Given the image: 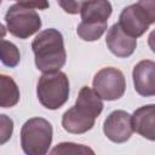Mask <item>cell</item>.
Wrapping results in <instances>:
<instances>
[{
  "label": "cell",
  "instance_id": "52a82bcc",
  "mask_svg": "<svg viewBox=\"0 0 155 155\" xmlns=\"http://www.w3.org/2000/svg\"><path fill=\"white\" fill-rule=\"evenodd\" d=\"M119 24L126 34L137 39L148 30L150 22L142 8L137 4H133L122 10L119 17Z\"/></svg>",
  "mask_w": 155,
  "mask_h": 155
},
{
  "label": "cell",
  "instance_id": "ffe728a7",
  "mask_svg": "<svg viewBox=\"0 0 155 155\" xmlns=\"http://www.w3.org/2000/svg\"><path fill=\"white\" fill-rule=\"evenodd\" d=\"M15 1H18V4H23L25 6L39 8V10H46L50 6L47 0H15Z\"/></svg>",
  "mask_w": 155,
  "mask_h": 155
},
{
  "label": "cell",
  "instance_id": "30bf717a",
  "mask_svg": "<svg viewBox=\"0 0 155 155\" xmlns=\"http://www.w3.org/2000/svg\"><path fill=\"white\" fill-rule=\"evenodd\" d=\"M113 11L109 0H86L80 10L81 22L90 25L107 27Z\"/></svg>",
  "mask_w": 155,
  "mask_h": 155
},
{
  "label": "cell",
  "instance_id": "44dd1931",
  "mask_svg": "<svg viewBox=\"0 0 155 155\" xmlns=\"http://www.w3.org/2000/svg\"><path fill=\"white\" fill-rule=\"evenodd\" d=\"M148 45H149V47H150V50L155 53V29L149 34V36H148Z\"/></svg>",
  "mask_w": 155,
  "mask_h": 155
},
{
  "label": "cell",
  "instance_id": "5bb4252c",
  "mask_svg": "<svg viewBox=\"0 0 155 155\" xmlns=\"http://www.w3.org/2000/svg\"><path fill=\"white\" fill-rule=\"evenodd\" d=\"M19 101V88L15 80L7 75H0V107L11 108Z\"/></svg>",
  "mask_w": 155,
  "mask_h": 155
},
{
  "label": "cell",
  "instance_id": "ac0fdd59",
  "mask_svg": "<svg viewBox=\"0 0 155 155\" xmlns=\"http://www.w3.org/2000/svg\"><path fill=\"white\" fill-rule=\"evenodd\" d=\"M86 0H57L59 6L64 10V12L69 15H76L80 12L82 4Z\"/></svg>",
  "mask_w": 155,
  "mask_h": 155
},
{
  "label": "cell",
  "instance_id": "3957f363",
  "mask_svg": "<svg viewBox=\"0 0 155 155\" xmlns=\"http://www.w3.org/2000/svg\"><path fill=\"white\" fill-rule=\"evenodd\" d=\"M52 125L44 117H31L21 130V145L28 155H45L52 143Z\"/></svg>",
  "mask_w": 155,
  "mask_h": 155
},
{
  "label": "cell",
  "instance_id": "7a4b0ae2",
  "mask_svg": "<svg viewBox=\"0 0 155 155\" xmlns=\"http://www.w3.org/2000/svg\"><path fill=\"white\" fill-rule=\"evenodd\" d=\"M39 102L50 110L59 109L69 98V79L63 71L44 73L36 87Z\"/></svg>",
  "mask_w": 155,
  "mask_h": 155
},
{
  "label": "cell",
  "instance_id": "2e32d148",
  "mask_svg": "<svg viewBox=\"0 0 155 155\" xmlns=\"http://www.w3.org/2000/svg\"><path fill=\"white\" fill-rule=\"evenodd\" d=\"M87 153L94 154V151L88 147H85L82 144L69 143V142L59 143L51 150V154H87Z\"/></svg>",
  "mask_w": 155,
  "mask_h": 155
},
{
  "label": "cell",
  "instance_id": "9c48e42d",
  "mask_svg": "<svg viewBox=\"0 0 155 155\" xmlns=\"http://www.w3.org/2000/svg\"><path fill=\"white\" fill-rule=\"evenodd\" d=\"M134 90L143 97L155 96V62L144 59L138 62L132 71Z\"/></svg>",
  "mask_w": 155,
  "mask_h": 155
},
{
  "label": "cell",
  "instance_id": "277c9868",
  "mask_svg": "<svg viewBox=\"0 0 155 155\" xmlns=\"http://www.w3.org/2000/svg\"><path fill=\"white\" fill-rule=\"evenodd\" d=\"M5 23L7 30L19 39H28L41 28V18L38 12L23 4H15L8 7Z\"/></svg>",
  "mask_w": 155,
  "mask_h": 155
},
{
  "label": "cell",
  "instance_id": "ba28073f",
  "mask_svg": "<svg viewBox=\"0 0 155 155\" xmlns=\"http://www.w3.org/2000/svg\"><path fill=\"white\" fill-rule=\"evenodd\" d=\"M105 44L113 54L120 58H126L134 52L137 47V39L126 34L120 24L115 23L107 33Z\"/></svg>",
  "mask_w": 155,
  "mask_h": 155
},
{
  "label": "cell",
  "instance_id": "e0dca14e",
  "mask_svg": "<svg viewBox=\"0 0 155 155\" xmlns=\"http://www.w3.org/2000/svg\"><path fill=\"white\" fill-rule=\"evenodd\" d=\"M0 144H5L12 136L13 131V121L7 117L5 114L0 115Z\"/></svg>",
  "mask_w": 155,
  "mask_h": 155
},
{
  "label": "cell",
  "instance_id": "8992f818",
  "mask_svg": "<svg viewBox=\"0 0 155 155\" xmlns=\"http://www.w3.org/2000/svg\"><path fill=\"white\" fill-rule=\"evenodd\" d=\"M132 116L125 110H114L103 124V132L114 143H125L133 133Z\"/></svg>",
  "mask_w": 155,
  "mask_h": 155
},
{
  "label": "cell",
  "instance_id": "9a60e30c",
  "mask_svg": "<svg viewBox=\"0 0 155 155\" xmlns=\"http://www.w3.org/2000/svg\"><path fill=\"white\" fill-rule=\"evenodd\" d=\"M21 61V54L17 46L7 40H1V62L6 67L15 68Z\"/></svg>",
  "mask_w": 155,
  "mask_h": 155
},
{
  "label": "cell",
  "instance_id": "7c38bea8",
  "mask_svg": "<svg viewBox=\"0 0 155 155\" xmlns=\"http://www.w3.org/2000/svg\"><path fill=\"white\" fill-rule=\"evenodd\" d=\"M132 125L138 134L149 140H155V104H147L134 110Z\"/></svg>",
  "mask_w": 155,
  "mask_h": 155
},
{
  "label": "cell",
  "instance_id": "4fadbf2b",
  "mask_svg": "<svg viewBox=\"0 0 155 155\" xmlns=\"http://www.w3.org/2000/svg\"><path fill=\"white\" fill-rule=\"evenodd\" d=\"M75 105L84 109L93 117L99 116V114L103 110V102H102L101 96L94 90H92L87 86H84L80 90L79 96L75 102Z\"/></svg>",
  "mask_w": 155,
  "mask_h": 155
},
{
  "label": "cell",
  "instance_id": "5b68a950",
  "mask_svg": "<svg viewBox=\"0 0 155 155\" xmlns=\"http://www.w3.org/2000/svg\"><path fill=\"white\" fill-rule=\"evenodd\" d=\"M93 90L105 101L121 98L126 90V80L121 70L107 67L101 69L93 78Z\"/></svg>",
  "mask_w": 155,
  "mask_h": 155
},
{
  "label": "cell",
  "instance_id": "d6986e66",
  "mask_svg": "<svg viewBox=\"0 0 155 155\" xmlns=\"http://www.w3.org/2000/svg\"><path fill=\"white\" fill-rule=\"evenodd\" d=\"M136 4L145 13L150 24L155 23V0H138Z\"/></svg>",
  "mask_w": 155,
  "mask_h": 155
},
{
  "label": "cell",
  "instance_id": "8fae6325",
  "mask_svg": "<svg viewBox=\"0 0 155 155\" xmlns=\"http://www.w3.org/2000/svg\"><path fill=\"white\" fill-rule=\"evenodd\" d=\"M94 120L96 117L90 115L87 111L78 105H74L63 114L62 126L69 133L81 134L90 131L94 126Z\"/></svg>",
  "mask_w": 155,
  "mask_h": 155
},
{
  "label": "cell",
  "instance_id": "6da1fadb",
  "mask_svg": "<svg viewBox=\"0 0 155 155\" xmlns=\"http://www.w3.org/2000/svg\"><path fill=\"white\" fill-rule=\"evenodd\" d=\"M35 65L42 73L58 71L65 64L67 53L63 35L54 28L40 31L31 42Z\"/></svg>",
  "mask_w": 155,
  "mask_h": 155
}]
</instances>
